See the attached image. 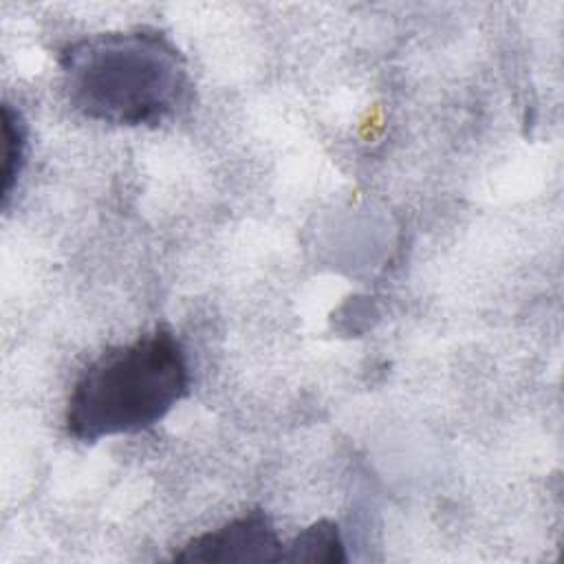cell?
Wrapping results in <instances>:
<instances>
[{
    "label": "cell",
    "mask_w": 564,
    "mask_h": 564,
    "mask_svg": "<svg viewBox=\"0 0 564 564\" xmlns=\"http://www.w3.org/2000/svg\"><path fill=\"white\" fill-rule=\"evenodd\" d=\"M2 134H4V161H2V205L9 203L11 189L20 178L26 156V126L18 110L9 104L2 108Z\"/></svg>",
    "instance_id": "5b68a950"
},
{
    "label": "cell",
    "mask_w": 564,
    "mask_h": 564,
    "mask_svg": "<svg viewBox=\"0 0 564 564\" xmlns=\"http://www.w3.org/2000/svg\"><path fill=\"white\" fill-rule=\"evenodd\" d=\"M284 544L278 540L269 516L251 509L245 516L189 540L174 562L205 564H260L282 562Z\"/></svg>",
    "instance_id": "3957f363"
},
{
    "label": "cell",
    "mask_w": 564,
    "mask_h": 564,
    "mask_svg": "<svg viewBox=\"0 0 564 564\" xmlns=\"http://www.w3.org/2000/svg\"><path fill=\"white\" fill-rule=\"evenodd\" d=\"M282 562H311V564H337L346 562L339 527L330 520H319L284 544Z\"/></svg>",
    "instance_id": "277c9868"
},
{
    "label": "cell",
    "mask_w": 564,
    "mask_h": 564,
    "mask_svg": "<svg viewBox=\"0 0 564 564\" xmlns=\"http://www.w3.org/2000/svg\"><path fill=\"white\" fill-rule=\"evenodd\" d=\"M192 390L183 344L167 328L104 350L77 377L66 405V432L95 443L156 425Z\"/></svg>",
    "instance_id": "7a4b0ae2"
},
{
    "label": "cell",
    "mask_w": 564,
    "mask_h": 564,
    "mask_svg": "<svg viewBox=\"0 0 564 564\" xmlns=\"http://www.w3.org/2000/svg\"><path fill=\"white\" fill-rule=\"evenodd\" d=\"M68 104L110 126H161L192 101L181 48L154 26L108 31L68 42L57 57Z\"/></svg>",
    "instance_id": "6da1fadb"
}]
</instances>
